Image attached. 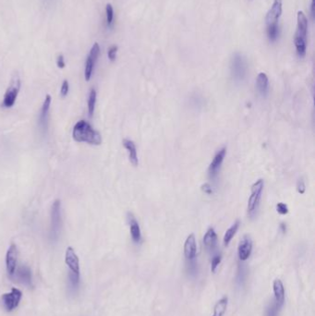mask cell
I'll list each match as a JSON object with an SVG mask.
<instances>
[{
    "label": "cell",
    "instance_id": "obj_29",
    "mask_svg": "<svg viewBox=\"0 0 315 316\" xmlns=\"http://www.w3.org/2000/svg\"><path fill=\"white\" fill-rule=\"evenodd\" d=\"M222 261V256L220 254H217L213 257L212 261H211V271L212 273H216L217 268L218 267V265H220Z\"/></svg>",
    "mask_w": 315,
    "mask_h": 316
},
{
    "label": "cell",
    "instance_id": "obj_20",
    "mask_svg": "<svg viewBox=\"0 0 315 316\" xmlns=\"http://www.w3.org/2000/svg\"><path fill=\"white\" fill-rule=\"evenodd\" d=\"M203 245L208 251H214L218 244V234L213 228L208 229L206 233L203 236Z\"/></svg>",
    "mask_w": 315,
    "mask_h": 316
},
{
    "label": "cell",
    "instance_id": "obj_36",
    "mask_svg": "<svg viewBox=\"0 0 315 316\" xmlns=\"http://www.w3.org/2000/svg\"><path fill=\"white\" fill-rule=\"evenodd\" d=\"M314 0H311L310 1V15H311V19L312 20H314Z\"/></svg>",
    "mask_w": 315,
    "mask_h": 316
},
{
    "label": "cell",
    "instance_id": "obj_12",
    "mask_svg": "<svg viewBox=\"0 0 315 316\" xmlns=\"http://www.w3.org/2000/svg\"><path fill=\"white\" fill-rule=\"evenodd\" d=\"M226 154H227V148L224 147L222 149L219 150L217 153V155H215V157H214V159H213V161L211 162L209 168H208L210 178H216L218 176V171L220 170V167L223 164Z\"/></svg>",
    "mask_w": 315,
    "mask_h": 316
},
{
    "label": "cell",
    "instance_id": "obj_35",
    "mask_svg": "<svg viewBox=\"0 0 315 316\" xmlns=\"http://www.w3.org/2000/svg\"><path fill=\"white\" fill-rule=\"evenodd\" d=\"M57 68L59 69H64L66 67V63H65V58H64L63 55H59L57 58Z\"/></svg>",
    "mask_w": 315,
    "mask_h": 316
},
{
    "label": "cell",
    "instance_id": "obj_32",
    "mask_svg": "<svg viewBox=\"0 0 315 316\" xmlns=\"http://www.w3.org/2000/svg\"><path fill=\"white\" fill-rule=\"evenodd\" d=\"M118 46H112L109 49V52H108V57H109V60L110 61H115L116 60V58H117V53H118Z\"/></svg>",
    "mask_w": 315,
    "mask_h": 316
},
{
    "label": "cell",
    "instance_id": "obj_16",
    "mask_svg": "<svg viewBox=\"0 0 315 316\" xmlns=\"http://www.w3.org/2000/svg\"><path fill=\"white\" fill-rule=\"evenodd\" d=\"M128 220L130 225V231H131L132 241L135 243H140L142 242V231H141L140 225L132 213L128 214Z\"/></svg>",
    "mask_w": 315,
    "mask_h": 316
},
{
    "label": "cell",
    "instance_id": "obj_18",
    "mask_svg": "<svg viewBox=\"0 0 315 316\" xmlns=\"http://www.w3.org/2000/svg\"><path fill=\"white\" fill-rule=\"evenodd\" d=\"M123 146L126 148L129 154V159L130 162L132 163V166L137 167L139 165V158H138L137 147L136 144H134V142L129 139H124L123 142Z\"/></svg>",
    "mask_w": 315,
    "mask_h": 316
},
{
    "label": "cell",
    "instance_id": "obj_19",
    "mask_svg": "<svg viewBox=\"0 0 315 316\" xmlns=\"http://www.w3.org/2000/svg\"><path fill=\"white\" fill-rule=\"evenodd\" d=\"M297 21H298V28L297 32L295 34L296 37L307 39V30H308V19L303 12H298L297 15Z\"/></svg>",
    "mask_w": 315,
    "mask_h": 316
},
{
    "label": "cell",
    "instance_id": "obj_28",
    "mask_svg": "<svg viewBox=\"0 0 315 316\" xmlns=\"http://www.w3.org/2000/svg\"><path fill=\"white\" fill-rule=\"evenodd\" d=\"M281 308H279L275 302L273 304L269 305L265 311V316H278V312Z\"/></svg>",
    "mask_w": 315,
    "mask_h": 316
},
{
    "label": "cell",
    "instance_id": "obj_34",
    "mask_svg": "<svg viewBox=\"0 0 315 316\" xmlns=\"http://www.w3.org/2000/svg\"><path fill=\"white\" fill-rule=\"evenodd\" d=\"M201 190L204 192V193H206L207 195H212L213 192V188L212 186L210 185L209 183H204L202 186H201Z\"/></svg>",
    "mask_w": 315,
    "mask_h": 316
},
{
    "label": "cell",
    "instance_id": "obj_4",
    "mask_svg": "<svg viewBox=\"0 0 315 316\" xmlns=\"http://www.w3.org/2000/svg\"><path fill=\"white\" fill-rule=\"evenodd\" d=\"M21 79L18 75H15L12 78L10 86L8 87L6 92L4 94L2 107L4 109H12V107L15 104V102L17 100L18 94L21 90Z\"/></svg>",
    "mask_w": 315,
    "mask_h": 316
},
{
    "label": "cell",
    "instance_id": "obj_33",
    "mask_svg": "<svg viewBox=\"0 0 315 316\" xmlns=\"http://www.w3.org/2000/svg\"><path fill=\"white\" fill-rule=\"evenodd\" d=\"M297 190L299 194H304L306 191V186L302 178H300L297 183Z\"/></svg>",
    "mask_w": 315,
    "mask_h": 316
},
{
    "label": "cell",
    "instance_id": "obj_26",
    "mask_svg": "<svg viewBox=\"0 0 315 316\" xmlns=\"http://www.w3.org/2000/svg\"><path fill=\"white\" fill-rule=\"evenodd\" d=\"M278 35H279V27H278L277 23L267 25V36H268L270 41L274 42V41L276 40Z\"/></svg>",
    "mask_w": 315,
    "mask_h": 316
},
{
    "label": "cell",
    "instance_id": "obj_17",
    "mask_svg": "<svg viewBox=\"0 0 315 316\" xmlns=\"http://www.w3.org/2000/svg\"><path fill=\"white\" fill-rule=\"evenodd\" d=\"M273 291L275 295V303L281 308L285 303V287L280 279H275L273 283Z\"/></svg>",
    "mask_w": 315,
    "mask_h": 316
},
{
    "label": "cell",
    "instance_id": "obj_8",
    "mask_svg": "<svg viewBox=\"0 0 315 316\" xmlns=\"http://www.w3.org/2000/svg\"><path fill=\"white\" fill-rule=\"evenodd\" d=\"M18 254H19V252H18L17 245L12 243L6 253L7 272H8V275L12 278L15 274V271L17 269Z\"/></svg>",
    "mask_w": 315,
    "mask_h": 316
},
{
    "label": "cell",
    "instance_id": "obj_22",
    "mask_svg": "<svg viewBox=\"0 0 315 316\" xmlns=\"http://www.w3.org/2000/svg\"><path fill=\"white\" fill-rule=\"evenodd\" d=\"M240 226H241V222L240 220H237L234 224L232 225L229 230L226 231L225 235H224L223 242L224 245L226 247H228L229 245V243L232 241V239L234 238V236L236 235L237 231L240 229Z\"/></svg>",
    "mask_w": 315,
    "mask_h": 316
},
{
    "label": "cell",
    "instance_id": "obj_2",
    "mask_svg": "<svg viewBox=\"0 0 315 316\" xmlns=\"http://www.w3.org/2000/svg\"><path fill=\"white\" fill-rule=\"evenodd\" d=\"M264 179L260 178L256 180L254 183L252 184V189H251V195L248 200V215L253 219L257 215L260 202L262 199V193L264 190Z\"/></svg>",
    "mask_w": 315,
    "mask_h": 316
},
{
    "label": "cell",
    "instance_id": "obj_6",
    "mask_svg": "<svg viewBox=\"0 0 315 316\" xmlns=\"http://www.w3.org/2000/svg\"><path fill=\"white\" fill-rule=\"evenodd\" d=\"M231 72L234 80L242 81L247 73V64L245 58L241 54H235L231 61Z\"/></svg>",
    "mask_w": 315,
    "mask_h": 316
},
{
    "label": "cell",
    "instance_id": "obj_30",
    "mask_svg": "<svg viewBox=\"0 0 315 316\" xmlns=\"http://www.w3.org/2000/svg\"><path fill=\"white\" fill-rule=\"evenodd\" d=\"M276 211H277V213L280 214L282 216H285V215L288 214L289 209H288V206L286 205V203L278 202L276 204Z\"/></svg>",
    "mask_w": 315,
    "mask_h": 316
},
{
    "label": "cell",
    "instance_id": "obj_23",
    "mask_svg": "<svg viewBox=\"0 0 315 316\" xmlns=\"http://www.w3.org/2000/svg\"><path fill=\"white\" fill-rule=\"evenodd\" d=\"M229 304V298L227 296L223 297L222 299H219L217 304L215 305L214 308V315L213 316H223L228 308Z\"/></svg>",
    "mask_w": 315,
    "mask_h": 316
},
{
    "label": "cell",
    "instance_id": "obj_15",
    "mask_svg": "<svg viewBox=\"0 0 315 316\" xmlns=\"http://www.w3.org/2000/svg\"><path fill=\"white\" fill-rule=\"evenodd\" d=\"M282 14V0H275L271 7L269 12H267L265 22L267 25L277 23Z\"/></svg>",
    "mask_w": 315,
    "mask_h": 316
},
{
    "label": "cell",
    "instance_id": "obj_13",
    "mask_svg": "<svg viewBox=\"0 0 315 316\" xmlns=\"http://www.w3.org/2000/svg\"><path fill=\"white\" fill-rule=\"evenodd\" d=\"M184 256L187 261H192L197 256V244L194 234H189L184 243Z\"/></svg>",
    "mask_w": 315,
    "mask_h": 316
},
{
    "label": "cell",
    "instance_id": "obj_21",
    "mask_svg": "<svg viewBox=\"0 0 315 316\" xmlns=\"http://www.w3.org/2000/svg\"><path fill=\"white\" fill-rule=\"evenodd\" d=\"M256 86H257L258 92L262 96L265 97L268 94L269 91V79L268 76L264 72H260L257 76L256 80Z\"/></svg>",
    "mask_w": 315,
    "mask_h": 316
},
{
    "label": "cell",
    "instance_id": "obj_7",
    "mask_svg": "<svg viewBox=\"0 0 315 316\" xmlns=\"http://www.w3.org/2000/svg\"><path fill=\"white\" fill-rule=\"evenodd\" d=\"M99 56H100V46L98 43H94L86 59L85 69H84V78L86 81L91 80L93 69Z\"/></svg>",
    "mask_w": 315,
    "mask_h": 316
},
{
    "label": "cell",
    "instance_id": "obj_25",
    "mask_svg": "<svg viewBox=\"0 0 315 316\" xmlns=\"http://www.w3.org/2000/svg\"><path fill=\"white\" fill-rule=\"evenodd\" d=\"M294 44L296 46V51L299 58H304L306 55V39L294 37Z\"/></svg>",
    "mask_w": 315,
    "mask_h": 316
},
{
    "label": "cell",
    "instance_id": "obj_24",
    "mask_svg": "<svg viewBox=\"0 0 315 316\" xmlns=\"http://www.w3.org/2000/svg\"><path fill=\"white\" fill-rule=\"evenodd\" d=\"M96 99H97V93L94 88H92L89 92V97H88V113L89 116L92 118L95 110V104H96Z\"/></svg>",
    "mask_w": 315,
    "mask_h": 316
},
{
    "label": "cell",
    "instance_id": "obj_14",
    "mask_svg": "<svg viewBox=\"0 0 315 316\" xmlns=\"http://www.w3.org/2000/svg\"><path fill=\"white\" fill-rule=\"evenodd\" d=\"M52 97L50 94H47L45 101L42 106L41 109L40 114H39V121L38 124L41 128V130L45 133L47 129V121H48V113L50 110V106H51Z\"/></svg>",
    "mask_w": 315,
    "mask_h": 316
},
{
    "label": "cell",
    "instance_id": "obj_1",
    "mask_svg": "<svg viewBox=\"0 0 315 316\" xmlns=\"http://www.w3.org/2000/svg\"><path fill=\"white\" fill-rule=\"evenodd\" d=\"M72 137L77 143H86L92 145H100L103 142L100 133L86 121H78L75 124Z\"/></svg>",
    "mask_w": 315,
    "mask_h": 316
},
{
    "label": "cell",
    "instance_id": "obj_31",
    "mask_svg": "<svg viewBox=\"0 0 315 316\" xmlns=\"http://www.w3.org/2000/svg\"><path fill=\"white\" fill-rule=\"evenodd\" d=\"M69 81H68V80H64L61 88H60V95H61V97H66L68 95V93H69Z\"/></svg>",
    "mask_w": 315,
    "mask_h": 316
},
{
    "label": "cell",
    "instance_id": "obj_3",
    "mask_svg": "<svg viewBox=\"0 0 315 316\" xmlns=\"http://www.w3.org/2000/svg\"><path fill=\"white\" fill-rule=\"evenodd\" d=\"M61 201L55 200L51 208V228H50V238L53 241H57L61 230Z\"/></svg>",
    "mask_w": 315,
    "mask_h": 316
},
{
    "label": "cell",
    "instance_id": "obj_27",
    "mask_svg": "<svg viewBox=\"0 0 315 316\" xmlns=\"http://www.w3.org/2000/svg\"><path fill=\"white\" fill-rule=\"evenodd\" d=\"M106 13H107V24L109 27H110L114 20V9L111 4H107Z\"/></svg>",
    "mask_w": 315,
    "mask_h": 316
},
{
    "label": "cell",
    "instance_id": "obj_5",
    "mask_svg": "<svg viewBox=\"0 0 315 316\" xmlns=\"http://www.w3.org/2000/svg\"><path fill=\"white\" fill-rule=\"evenodd\" d=\"M22 298H23V292L19 288L13 287L11 292L2 295L1 300H2L4 309L8 312H12V310L18 308Z\"/></svg>",
    "mask_w": 315,
    "mask_h": 316
},
{
    "label": "cell",
    "instance_id": "obj_37",
    "mask_svg": "<svg viewBox=\"0 0 315 316\" xmlns=\"http://www.w3.org/2000/svg\"><path fill=\"white\" fill-rule=\"evenodd\" d=\"M279 228H280L281 232H282L283 234H285L286 232V225L285 224V223H281Z\"/></svg>",
    "mask_w": 315,
    "mask_h": 316
},
{
    "label": "cell",
    "instance_id": "obj_11",
    "mask_svg": "<svg viewBox=\"0 0 315 316\" xmlns=\"http://www.w3.org/2000/svg\"><path fill=\"white\" fill-rule=\"evenodd\" d=\"M13 277L17 280L19 283L23 284L27 287H33V275L30 267L27 265H23L17 267L15 271V274ZM12 277V278H13Z\"/></svg>",
    "mask_w": 315,
    "mask_h": 316
},
{
    "label": "cell",
    "instance_id": "obj_9",
    "mask_svg": "<svg viewBox=\"0 0 315 316\" xmlns=\"http://www.w3.org/2000/svg\"><path fill=\"white\" fill-rule=\"evenodd\" d=\"M65 263L69 267V273L80 276V260L73 248H67L65 253Z\"/></svg>",
    "mask_w": 315,
    "mask_h": 316
},
{
    "label": "cell",
    "instance_id": "obj_10",
    "mask_svg": "<svg viewBox=\"0 0 315 316\" xmlns=\"http://www.w3.org/2000/svg\"><path fill=\"white\" fill-rule=\"evenodd\" d=\"M252 240L249 235L242 237L238 246V256L241 262H245L250 258L252 252Z\"/></svg>",
    "mask_w": 315,
    "mask_h": 316
}]
</instances>
